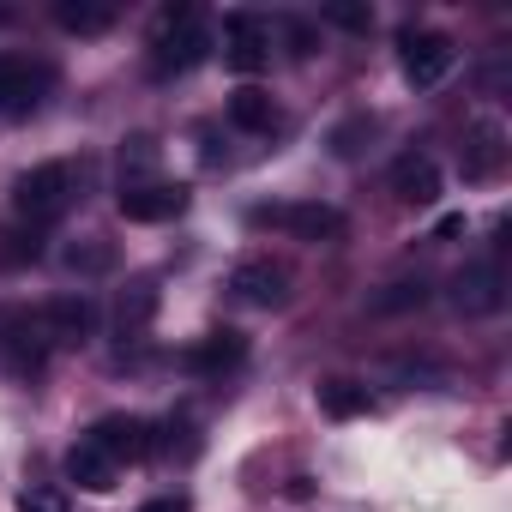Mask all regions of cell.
<instances>
[{
    "label": "cell",
    "mask_w": 512,
    "mask_h": 512,
    "mask_svg": "<svg viewBox=\"0 0 512 512\" xmlns=\"http://www.w3.org/2000/svg\"><path fill=\"white\" fill-rule=\"evenodd\" d=\"M115 476H121V470H115L91 440H73V446H67V482H79L85 494H109Z\"/></svg>",
    "instance_id": "obj_17"
},
{
    "label": "cell",
    "mask_w": 512,
    "mask_h": 512,
    "mask_svg": "<svg viewBox=\"0 0 512 512\" xmlns=\"http://www.w3.org/2000/svg\"><path fill=\"white\" fill-rule=\"evenodd\" d=\"M139 512H193V506H187L181 494H157V500H145Z\"/></svg>",
    "instance_id": "obj_27"
},
{
    "label": "cell",
    "mask_w": 512,
    "mask_h": 512,
    "mask_svg": "<svg viewBox=\"0 0 512 512\" xmlns=\"http://www.w3.org/2000/svg\"><path fill=\"white\" fill-rule=\"evenodd\" d=\"M458 235H464V217H458V211H452V217H440V223H434V241H458Z\"/></svg>",
    "instance_id": "obj_28"
},
{
    "label": "cell",
    "mask_w": 512,
    "mask_h": 512,
    "mask_svg": "<svg viewBox=\"0 0 512 512\" xmlns=\"http://www.w3.org/2000/svg\"><path fill=\"white\" fill-rule=\"evenodd\" d=\"M157 302H163L157 278H133V284L121 290V302H115V332H121V338H145V326L157 320Z\"/></svg>",
    "instance_id": "obj_15"
},
{
    "label": "cell",
    "mask_w": 512,
    "mask_h": 512,
    "mask_svg": "<svg viewBox=\"0 0 512 512\" xmlns=\"http://www.w3.org/2000/svg\"><path fill=\"white\" fill-rule=\"evenodd\" d=\"M398 67H404V79H410L416 91H434V85L458 67V43H452L446 31H416V25H404V31H398Z\"/></svg>",
    "instance_id": "obj_4"
},
{
    "label": "cell",
    "mask_w": 512,
    "mask_h": 512,
    "mask_svg": "<svg viewBox=\"0 0 512 512\" xmlns=\"http://www.w3.org/2000/svg\"><path fill=\"white\" fill-rule=\"evenodd\" d=\"M73 199H79V175H73V163H37V169H25V175L13 181V211H19L31 229L67 217Z\"/></svg>",
    "instance_id": "obj_2"
},
{
    "label": "cell",
    "mask_w": 512,
    "mask_h": 512,
    "mask_svg": "<svg viewBox=\"0 0 512 512\" xmlns=\"http://www.w3.org/2000/svg\"><path fill=\"white\" fill-rule=\"evenodd\" d=\"M392 193H398L404 205H434V199H440V163H434L428 151H404V157L392 163Z\"/></svg>",
    "instance_id": "obj_14"
},
{
    "label": "cell",
    "mask_w": 512,
    "mask_h": 512,
    "mask_svg": "<svg viewBox=\"0 0 512 512\" xmlns=\"http://www.w3.org/2000/svg\"><path fill=\"white\" fill-rule=\"evenodd\" d=\"M428 302V284L422 278H404V284H386L380 296H374V314H410V308H422Z\"/></svg>",
    "instance_id": "obj_22"
},
{
    "label": "cell",
    "mask_w": 512,
    "mask_h": 512,
    "mask_svg": "<svg viewBox=\"0 0 512 512\" xmlns=\"http://www.w3.org/2000/svg\"><path fill=\"white\" fill-rule=\"evenodd\" d=\"M320 25L350 31V37H368V31H374V13H368V7H350V0H332V7H320Z\"/></svg>",
    "instance_id": "obj_23"
},
{
    "label": "cell",
    "mask_w": 512,
    "mask_h": 512,
    "mask_svg": "<svg viewBox=\"0 0 512 512\" xmlns=\"http://www.w3.org/2000/svg\"><path fill=\"white\" fill-rule=\"evenodd\" d=\"M19 512H67V494L61 488H25L19 494Z\"/></svg>",
    "instance_id": "obj_26"
},
{
    "label": "cell",
    "mask_w": 512,
    "mask_h": 512,
    "mask_svg": "<svg viewBox=\"0 0 512 512\" xmlns=\"http://www.w3.org/2000/svg\"><path fill=\"white\" fill-rule=\"evenodd\" d=\"M211 55V31L193 7H169L151 37V79H181Z\"/></svg>",
    "instance_id": "obj_1"
},
{
    "label": "cell",
    "mask_w": 512,
    "mask_h": 512,
    "mask_svg": "<svg viewBox=\"0 0 512 512\" xmlns=\"http://www.w3.org/2000/svg\"><path fill=\"white\" fill-rule=\"evenodd\" d=\"M500 163H506V127H500V121H476V127L464 133V157H458L464 181H494Z\"/></svg>",
    "instance_id": "obj_13"
},
{
    "label": "cell",
    "mask_w": 512,
    "mask_h": 512,
    "mask_svg": "<svg viewBox=\"0 0 512 512\" xmlns=\"http://www.w3.org/2000/svg\"><path fill=\"white\" fill-rule=\"evenodd\" d=\"M253 229H284L296 241H344V211L338 205H320V199H302V205H253L247 211Z\"/></svg>",
    "instance_id": "obj_3"
},
{
    "label": "cell",
    "mask_w": 512,
    "mask_h": 512,
    "mask_svg": "<svg viewBox=\"0 0 512 512\" xmlns=\"http://www.w3.org/2000/svg\"><path fill=\"white\" fill-rule=\"evenodd\" d=\"M55 25L67 37H103L115 25V7L109 0H55Z\"/></svg>",
    "instance_id": "obj_19"
},
{
    "label": "cell",
    "mask_w": 512,
    "mask_h": 512,
    "mask_svg": "<svg viewBox=\"0 0 512 512\" xmlns=\"http://www.w3.org/2000/svg\"><path fill=\"white\" fill-rule=\"evenodd\" d=\"M181 362H187V374H199V380H223V374H235V368L247 362V338H241L235 326H217V332L193 338V344L181 350Z\"/></svg>",
    "instance_id": "obj_8"
},
{
    "label": "cell",
    "mask_w": 512,
    "mask_h": 512,
    "mask_svg": "<svg viewBox=\"0 0 512 512\" xmlns=\"http://www.w3.org/2000/svg\"><path fill=\"white\" fill-rule=\"evenodd\" d=\"M368 133H374V115H350L344 127H332V157H356Z\"/></svg>",
    "instance_id": "obj_24"
},
{
    "label": "cell",
    "mask_w": 512,
    "mask_h": 512,
    "mask_svg": "<svg viewBox=\"0 0 512 512\" xmlns=\"http://www.w3.org/2000/svg\"><path fill=\"white\" fill-rule=\"evenodd\" d=\"M452 302H458V314H494L500 302H506V278H500V260H470L458 278H452Z\"/></svg>",
    "instance_id": "obj_11"
},
{
    "label": "cell",
    "mask_w": 512,
    "mask_h": 512,
    "mask_svg": "<svg viewBox=\"0 0 512 512\" xmlns=\"http://www.w3.org/2000/svg\"><path fill=\"white\" fill-rule=\"evenodd\" d=\"M85 440L121 470V464H139V458H151V422L145 416H127V410H109V416H97L91 428H85Z\"/></svg>",
    "instance_id": "obj_5"
},
{
    "label": "cell",
    "mask_w": 512,
    "mask_h": 512,
    "mask_svg": "<svg viewBox=\"0 0 512 512\" xmlns=\"http://www.w3.org/2000/svg\"><path fill=\"white\" fill-rule=\"evenodd\" d=\"M19 326V314H0V350H7V332Z\"/></svg>",
    "instance_id": "obj_30"
},
{
    "label": "cell",
    "mask_w": 512,
    "mask_h": 512,
    "mask_svg": "<svg viewBox=\"0 0 512 512\" xmlns=\"http://www.w3.org/2000/svg\"><path fill=\"white\" fill-rule=\"evenodd\" d=\"M320 410L332 416V422H350V416H368L374 410V398H368V386H356V380H320Z\"/></svg>",
    "instance_id": "obj_20"
},
{
    "label": "cell",
    "mask_w": 512,
    "mask_h": 512,
    "mask_svg": "<svg viewBox=\"0 0 512 512\" xmlns=\"http://www.w3.org/2000/svg\"><path fill=\"white\" fill-rule=\"evenodd\" d=\"M0 25H13V13H7V7H0Z\"/></svg>",
    "instance_id": "obj_31"
},
{
    "label": "cell",
    "mask_w": 512,
    "mask_h": 512,
    "mask_svg": "<svg viewBox=\"0 0 512 512\" xmlns=\"http://www.w3.org/2000/svg\"><path fill=\"white\" fill-rule=\"evenodd\" d=\"M67 272H79V278H103V272H115V247H109L103 235L73 241V247H67Z\"/></svg>",
    "instance_id": "obj_21"
},
{
    "label": "cell",
    "mask_w": 512,
    "mask_h": 512,
    "mask_svg": "<svg viewBox=\"0 0 512 512\" xmlns=\"http://www.w3.org/2000/svg\"><path fill=\"white\" fill-rule=\"evenodd\" d=\"M290 31V43H296V55H314V31L308 25H284Z\"/></svg>",
    "instance_id": "obj_29"
},
{
    "label": "cell",
    "mask_w": 512,
    "mask_h": 512,
    "mask_svg": "<svg viewBox=\"0 0 512 512\" xmlns=\"http://www.w3.org/2000/svg\"><path fill=\"white\" fill-rule=\"evenodd\" d=\"M223 115H229V127H235V133H272V127H278V103H272L260 85H241V91L229 97V109H223Z\"/></svg>",
    "instance_id": "obj_18"
},
{
    "label": "cell",
    "mask_w": 512,
    "mask_h": 512,
    "mask_svg": "<svg viewBox=\"0 0 512 512\" xmlns=\"http://www.w3.org/2000/svg\"><path fill=\"white\" fill-rule=\"evenodd\" d=\"M37 332H43L49 350H79L97 332V302L91 296H55V302H43Z\"/></svg>",
    "instance_id": "obj_6"
},
{
    "label": "cell",
    "mask_w": 512,
    "mask_h": 512,
    "mask_svg": "<svg viewBox=\"0 0 512 512\" xmlns=\"http://www.w3.org/2000/svg\"><path fill=\"white\" fill-rule=\"evenodd\" d=\"M0 362H7L13 380H37V374L49 368V344H43V332H37L31 320H19V326L7 332V350H0Z\"/></svg>",
    "instance_id": "obj_16"
},
{
    "label": "cell",
    "mask_w": 512,
    "mask_h": 512,
    "mask_svg": "<svg viewBox=\"0 0 512 512\" xmlns=\"http://www.w3.org/2000/svg\"><path fill=\"white\" fill-rule=\"evenodd\" d=\"M229 296L247 308H284L290 302V272L278 260H241L229 272Z\"/></svg>",
    "instance_id": "obj_9"
},
{
    "label": "cell",
    "mask_w": 512,
    "mask_h": 512,
    "mask_svg": "<svg viewBox=\"0 0 512 512\" xmlns=\"http://www.w3.org/2000/svg\"><path fill=\"white\" fill-rule=\"evenodd\" d=\"M115 205H121L127 223H169V217L187 211V187L181 181H127Z\"/></svg>",
    "instance_id": "obj_7"
},
{
    "label": "cell",
    "mask_w": 512,
    "mask_h": 512,
    "mask_svg": "<svg viewBox=\"0 0 512 512\" xmlns=\"http://www.w3.org/2000/svg\"><path fill=\"white\" fill-rule=\"evenodd\" d=\"M43 85H49V73H43V67H31V61H13V55H0V115L25 121V115L43 103Z\"/></svg>",
    "instance_id": "obj_12"
},
{
    "label": "cell",
    "mask_w": 512,
    "mask_h": 512,
    "mask_svg": "<svg viewBox=\"0 0 512 512\" xmlns=\"http://www.w3.org/2000/svg\"><path fill=\"white\" fill-rule=\"evenodd\" d=\"M223 31H229V49H223V61L235 67V73H266L272 67V37H266V25L253 19V13H223Z\"/></svg>",
    "instance_id": "obj_10"
},
{
    "label": "cell",
    "mask_w": 512,
    "mask_h": 512,
    "mask_svg": "<svg viewBox=\"0 0 512 512\" xmlns=\"http://www.w3.org/2000/svg\"><path fill=\"white\" fill-rule=\"evenodd\" d=\"M0 260H7V266H31V260H43V241H37V229L25 235H0Z\"/></svg>",
    "instance_id": "obj_25"
}]
</instances>
